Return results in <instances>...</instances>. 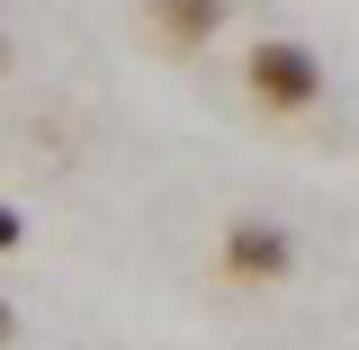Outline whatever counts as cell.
I'll return each mask as SVG.
<instances>
[{
	"instance_id": "cell-1",
	"label": "cell",
	"mask_w": 359,
	"mask_h": 350,
	"mask_svg": "<svg viewBox=\"0 0 359 350\" xmlns=\"http://www.w3.org/2000/svg\"><path fill=\"white\" fill-rule=\"evenodd\" d=\"M243 90H252L261 117H306V108H323V63L297 36H261L243 54Z\"/></svg>"
},
{
	"instance_id": "cell-2",
	"label": "cell",
	"mask_w": 359,
	"mask_h": 350,
	"mask_svg": "<svg viewBox=\"0 0 359 350\" xmlns=\"http://www.w3.org/2000/svg\"><path fill=\"white\" fill-rule=\"evenodd\" d=\"M287 269H297V243L269 216H233L224 224V243H216V278L224 288H278Z\"/></svg>"
},
{
	"instance_id": "cell-3",
	"label": "cell",
	"mask_w": 359,
	"mask_h": 350,
	"mask_svg": "<svg viewBox=\"0 0 359 350\" xmlns=\"http://www.w3.org/2000/svg\"><path fill=\"white\" fill-rule=\"evenodd\" d=\"M224 9H233V0H144V18H153V36L171 45V54H198V45H216Z\"/></svg>"
},
{
	"instance_id": "cell-4",
	"label": "cell",
	"mask_w": 359,
	"mask_h": 350,
	"mask_svg": "<svg viewBox=\"0 0 359 350\" xmlns=\"http://www.w3.org/2000/svg\"><path fill=\"white\" fill-rule=\"evenodd\" d=\"M18 243H27V216H18V207L0 198V252H18Z\"/></svg>"
},
{
	"instance_id": "cell-5",
	"label": "cell",
	"mask_w": 359,
	"mask_h": 350,
	"mask_svg": "<svg viewBox=\"0 0 359 350\" xmlns=\"http://www.w3.org/2000/svg\"><path fill=\"white\" fill-rule=\"evenodd\" d=\"M9 332H18V306H9V297H0V350H9Z\"/></svg>"
}]
</instances>
